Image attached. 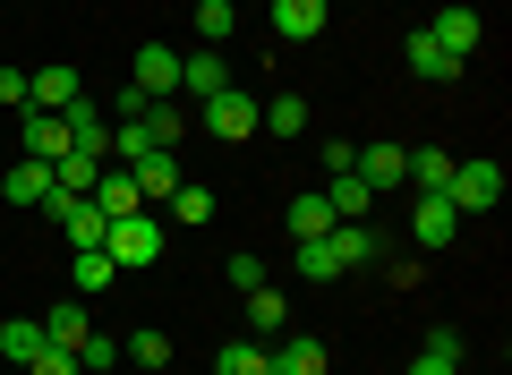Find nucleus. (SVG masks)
I'll use <instances>...</instances> for the list:
<instances>
[{
    "instance_id": "nucleus-1",
    "label": "nucleus",
    "mask_w": 512,
    "mask_h": 375,
    "mask_svg": "<svg viewBox=\"0 0 512 375\" xmlns=\"http://www.w3.org/2000/svg\"><path fill=\"white\" fill-rule=\"evenodd\" d=\"M103 256H111L120 273H146L154 256H163V222H154L146 205H137V214H120V222L103 231Z\"/></svg>"
},
{
    "instance_id": "nucleus-2",
    "label": "nucleus",
    "mask_w": 512,
    "mask_h": 375,
    "mask_svg": "<svg viewBox=\"0 0 512 375\" xmlns=\"http://www.w3.org/2000/svg\"><path fill=\"white\" fill-rule=\"evenodd\" d=\"M495 197H504V162H453V179H444L453 214H495Z\"/></svg>"
},
{
    "instance_id": "nucleus-3",
    "label": "nucleus",
    "mask_w": 512,
    "mask_h": 375,
    "mask_svg": "<svg viewBox=\"0 0 512 375\" xmlns=\"http://www.w3.org/2000/svg\"><path fill=\"white\" fill-rule=\"evenodd\" d=\"M197 120H205V128H214V137H222V145H248V137H256V128H265V103H256V94H239V86H222V94H214V103H205V111H197Z\"/></svg>"
},
{
    "instance_id": "nucleus-4",
    "label": "nucleus",
    "mask_w": 512,
    "mask_h": 375,
    "mask_svg": "<svg viewBox=\"0 0 512 375\" xmlns=\"http://www.w3.org/2000/svg\"><path fill=\"white\" fill-rule=\"evenodd\" d=\"M43 214H52L60 231H69V248H103V231H111V214H103L94 197H52Z\"/></svg>"
},
{
    "instance_id": "nucleus-5",
    "label": "nucleus",
    "mask_w": 512,
    "mask_h": 375,
    "mask_svg": "<svg viewBox=\"0 0 512 375\" xmlns=\"http://www.w3.org/2000/svg\"><path fill=\"white\" fill-rule=\"evenodd\" d=\"M265 375H325V341H316V333H274Z\"/></svg>"
},
{
    "instance_id": "nucleus-6",
    "label": "nucleus",
    "mask_w": 512,
    "mask_h": 375,
    "mask_svg": "<svg viewBox=\"0 0 512 375\" xmlns=\"http://www.w3.org/2000/svg\"><path fill=\"white\" fill-rule=\"evenodd\" d=\"M0 197H9V205H35V214H43V205L60 197V188H52V162L18 154V162H9V179H0Z\"/></svg>"
},
{
    "instance_id": "nucleus-7",
    "label": "nucleus",
    "mask_w": 512,
    "mask_h": 375,
    "mask_svg": "<svg viewBox=\"0 0 512 375\" xmlns=\"http://www.w3.org/2000/svg\"><path fill=\"white\" fill-rule=\"evenodd\" d=\"M128 86L146 94V103H171V94H180V52L146 43V52H137V77H128Z\"/></svg>"
},
{
    "instance_id": "nucleus-8",
    "label": "nucleus",
    "mask_w": 512,
    "mask_h": 375,
    "mask_svg": "<svg viewBox=\"0 0 512 375\" xmlns=\"http://www.w3.org/2000/svg\"><path fill=\"white\" fill-rule=\"evenodd\" d=\"M427 35H436L453 60H470L478 43H487V26H478V9H461V0H453V9H436V18H427Z\"/></svg>"
},
{
    "instance_id": "nucleus-9",
    "label": "nucleus",
    "mask_w": 512,
    "mask_h": 375,
    "mask_svg": "<svg viewBox=\"0 0 512 375\" xmlns=\"http://www.w3.org/2000/svg\"><path fill=\"white\" fill-rule=\"evenodd\" d=\"M325 256H333L342 273H359V265H376V256H384V239L367 231V222H333V231H325Z\"/></svg>"
},
{
    "instance_id": "nucleus-10",
    "label": "nucleus",
    "mask_w": 512,
    "mask_h": 375,
    "mask_svg": "<svg viewBox=\"0 0 512 375\" xmlns=\"http://www.w3.org/2000/svg\"><path fill=\"white\" fill-rule=\"evenodd\" d=\"M77 103V69L52 60V69H26V111H69Z\"/></svg>"
},
{
    "instance_id": "nucleus-11",
    "label": "nucleus",
    "mask_w": 512,
    "mask_h": 375,
    "mask_svg": "<svg viewBox=\"0 0 512 375\" xmlns=\"http://www.w3.org/2000/svg\"><path fill=\"white\" fill-rule=\"evenodd\" d=\"M333 18V0H274V35L282 43H316Z\"/></svg>"
},
{
    "instance_id": "nucleus-12",
    "label": "nucleus",
    "mask_w": 512,
    "mask_h": 375,
    "mask_svg": "<svg viewBox=\"0 0 512 375\" xmlns=\"http://www.w3.org/2000/svg\"><path fill=\"white\" fill-rule=\"evenodd\" d=\"M18 145H26V154H35V162H60V154H69V120H60V111H18Z\"/></svg>"
},
{
    "instance_id": "nucleus-13",
    "label": "nucleus",
    "mask_w": 512,
    "mask_h": 375,
    "mask_svg": "<svg viewBox=\"0 0 512 375\" xmlns=\"http://www.w3.org/2000/svg\"><path fill=\"white\" fill-rule=\"evenodd\" d=\"M402 52H410V77H419V86H453V77H461V60L444 52V43L427 35V26H419L410 43H402Z\"/></svg>"
},
{
    "instance_id": "nucleus-14",
    "label": "nucleus",
    "mask_w": 512,
    "mask_h": 375,
    "mask_svg": "<svg viewBox=\"0 0 512 375\" xmlns=\"http://www.w3.org/2000/svg\"><path fill=\"white\" fill-rule=\"evenodd\" d=\"M222 86H231V69H222V52H180V94H197V103H214Z\"/></svg>"
},
{
    "instance_id": "nucleus-15",
    "label": "nucleus",
    "mask_w": 512,
    "mask_h": 375,
    "mask_svg": "<svg viewBox=\"0 0 512 375\" xmlns=\"http://www.w3.org/2000/svg\"><path fill=\"white\" fill-rule=\"evenodd\" d=\"M128 171H137V197H146V205H163L171 188H180V154H171V145H154V154L128 162Z\"/></svg>"
},
{
    "instance_id": "nucleus-16",
    "label": "nucleus",
    "mask_w": 512,
    "mask_h": 375,
    "mask_svg": "<svg viewBox=\"0 0 512 375\" xmlns=\"http://www.w3.org/2000/svg\"><path fill=\"white\" fill-rule=\"evenodd\" d=\"M94 205H103L111 222H120V214H137V205H146V197H137V171H120V162H103V171H94Z\"/></svg>"
},
{
    "instance_id": "nucleus-17",
    "label": "nucleus",
    "mask_w": 512,
    "mask_h": 375,
    "mask_svg": "<svg viewBox=\"0 0 512 375\" xmlns=\"http://www.w3.org/2000/svg\"><path fill=\"white\" fill-rule=\"evenodd\" d=\"M402 179L419 188V197H444V179H453V154H444V145H419V154H402Z\"/></svg>"
},
{
    "instance_id": "nucleus-18",
    "label": "nucleus",
    "mask_w": 512,
    "mask_h": 375,
    "mask_svg": "<svg viewBox=\"0 0 512 375\" xmlns=\"http://www.w3.org/2000/svg\"><path fill=\"white\" fill-rule=\"evenodd\" d=\"M94 324H86V299H60L52 316H43V350H69L77 358V341H86Z\"/></svg>"
},
{
    "instance_id": "nucleus-19",
    "label": "nucleus",
    "mask_w": 512,
    "mask_h": 375,
    "mask_svg": "<svg viewBox=\"0 0 512 375\" xmlns=\"http://www.w3.org/2000/svg\"><path fill=\"white\" fill-rule=\"evenodd\" d=\"M453 231H461V214L444 197H419V214H410V239L419 248H453Z\"/></svg>"
},
{
    "instance_id": "nucleus-20",
    "label": "nucleus",
    "mask_w": 512,
    "mask_h": 375,
    "mask_svg": "<svg viewBox=\"0 0 512 375\" xmlns=\"http://www.w3.org/2000/svg\"><path fill=\"white\" fill-rule=\"evenodd\" d=\"M410 375H461V333H453V324H436V333L419 341V358H410Z\"/></svg>"
},
{
    "instance_id": "nucleus-21",
    "label": "nucleus",
    "mask_w": 512,
    "mask_h": 375,
    "mask_svg": "<svg viewBox=\"0 0 512 375\" xmlns=\"http://www.w3.org/2000/svg\"><path fill=\"white\" fill-rule=\"evenodd\" d=\"M69 282H77V299H103V290L120 282V265H111L103 248H77V256H69Z\"/></svg>"
},
{
    "instance_id": "nucleus-22",
    "label": "nucleus",
    "mask_w": 512,
    "mask_h": 375,
    "mask_svg": "<svg viewBox=\"0 0 512 375\" xmlns=\"http://www.w3.org/2000/svg\"><path fill=\"white\" fill-rule=\"evenodd\" d=\"M248 324H256V333H291V299H282L274 282H256L248 290Z\"/></svg>"
},
{
    "instance_id": "nucleus-23",
    "label": "nucleus",
    "mask_w": 512,
    "mask_h": 375,
    "mask_svg": "<svg viewBox=\"0 0 512 375\" xmlns=\"http://www.w3.org/2000/svg\"><path fill=\"white\" fill-rule=\"evenodd\" d=\"M0 358H9V367L43 358V316H18V324H0Z\"/></svg>"
},
{
    "instance_id": "nucleus-24",
    "label": "nucleus",
    "mask_w": 512,
    "mask_h": 375,
    "mask_svg": "<svg viewBox=\"0 0 512 375\" xmlns=\"http://www.w3.org/2000/svg\"><path fill=\"white\" fill-rule=\"evenodd\" d=\"M325 231H333V205H325V188L291 197V239H325Z\"/></svg>"
},
{
    "instance_id": "nucleus-25",
    "label": "nucleus",
    "mask_w": 512,
    "mask_h": 375,
    "mask_svg": "<svg viewBox=\"0 0 512 375\" xmlns=\"http://www.w3.org/2000/svg\"><path fill=\"white\" fill-rule=\"evenodd\" d=\"M350 171H359L367 188H402V145H367V154L350 162Z\"/></svg>"
},
{
    "instance_id": "nucleus-26",
    "label": "nucleus",
    "mask_w": 512,
    "mask_h": 375,
    "mask_svg": "<svg viewBox=\"0 0 512 375\" xmlns=\"http://www.w3.org/2000/svg\"><path fill=\"white\" fill-rule=\"evenodd\" d=\"M308 94H274V103H265V128H274V137H308Z\"/></svg>"
},
{
    "instance_id": "nucleus-27",
    "label": "nucleus",
    "mask_w": 512,
    "mask_h": 375,
    "mask_svg": "<svg viewBox=\"0 0 512 375\" xmlns=\"http://www.w3.org/2000/svg\"><path fill=\"white\" fill-rule=\"evenodd\" d=\"M120 358H137V367H154V375H163V367H171V333H154V324H137V333L120 341Z\"/></svg>"
},
{
    "instance_id": "nucleus-28",
    "label": "nucleus",
    "mask_w": 512,
    "mask_h": 375,
    "mask_svg": "<svg viewBox=\"0 0 512 375\" xmlns=\"http://www.w3.org/2000/svg\"><path fill=\"white\" fill-rule=\"evenodd\" d=\"M214 375H265V341H222V350H214Z\"/></svg>"
},
{
    "instance_id": "nucleus-29",
    "label": "nucleus",
    "mask_w": 512,
    "mask_h": 375,
    "mask_svg": "<svg viewBox=\"0 0 512 375\" xmlns=\"http://www.w3.org/2000/svg\"><path fill=\"white\" fill-rule=\"evenodd\" d=\"M171 222H214V188H188V179H180V188H171Z\"/></svg>"
},
{
    "instance_id": "nucleus-30",
    "label": "nucleus",
    "mask_w": 512,
    "mask_h": 375,
    "mask_svg": "<svg viewBox=\"0 0 512 375\" xmlns=\"http://www.w3.org/2000/svg\"><path fill=\"white\" fill-rule=\"evenodd\" d=\"M137 128H146L154 145H180V137H188V111H180V103H154V111H146Z\"/></svg>"
},
{
    "instance_id": "nucleus-31",
    "label": "nucleus",
    "mask_w": 512,
    "mask_h": 375,
    "mask_svg": "<svg viewBox=\"0 0 512 375\" xmlns=\"http://www.w3.org/2000/svg\"><path fill=\"white\" fill-rule=\"evenodd\" d=\"M231 26H239L231 0H197V35H205V43H231Z\"/></svg>"
},
{
    "instance_id": "nucleus-32",
    "label": "nucleus",
    "mask_w": 512,
    "mask_h": 375,
    "mask_svg": "<svg viewBox=\"0 0 512 375\" xmlns=\"http://www.w3.org/2000/svg\"><path fill=\"white\" fill-rule=\"evenodd\" d=\"M77 367H86V375L120 367V341H111V333H86V341H77Z\"/></svg>"
},
{
    "instance_id": "nucleus-33",
    "label": "nucleus",
    "mask_w": 512,
    "mask_h": 375,
    "mask_svg": "<svg viewBox=\"0 0 512 375\" xmlns=\"http://www.w3.org/2000/svg\"><path fill=\"white\" fill-rule=\"evenodd\" d=\"M222 273H231V290H256L265 282V256H222Z\"/></svg>"
},
{
    "instance_id": "nucleus-34",
    "label": "nucleus",
    "mask_w": 512,
    "mask_h": 375,
    "mask_svg": "<svg viewBox=\"0 0 512 375\" xmlns=\"http://www.w3.org/2000/svg\"><path fill=\"white\" fill-rule=\"evenodd\" d=\"M26 375H86V367H77L69 350H43V358H26Z\"/></svg>"
},
{
    "instance_id": "nucleus-35",
    "label": "nucleus",
    "mask_w": 512,
    "mask_h": 375,
    "mask_svg": "<svg viewBox=\"0 0 512 375\" xmlns=\"http://www.w3.org/2000/svg\"><path fill=\"white\" fill-rule=\"evenodd\" d=\"M350 162H359V145H350V137H325V179L350 171Z\"/></svg>"
},
{
    "instance_id": "nucleus-36",
    "label": "nucleus",
    "mask_w": 512,
    "mask_h": 375,
    "mask_svg": "<svg viewBox=\"0 0 512 375\" xmlns=\"http://www.w3.org/2000/svg\"><path fill=\"white\" fill-rule=\"evenodd\" d=\"M0 103H9V111H26V69H0Z\"/></svg>"
}]
</instances>
